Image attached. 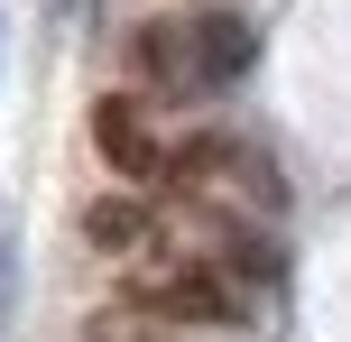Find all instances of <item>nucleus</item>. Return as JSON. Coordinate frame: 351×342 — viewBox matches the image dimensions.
<instances>
[{
	"instance_id": "nucleus-5",
	"label": "nucleus",
	"mask_w": 351,
	"mask_h": 342,
	"mask_svg": "<svg viewBox=\"0 0 351 342\" xmlns=\"http://www.w3.org/2000/svg\"><path fill=\"white\" fill-rule=\"evenodd\" d=\"M10 315H19V232L0 222V333H10Z\"/></svg>"
},
{
	"instance_id": "nucleus-2",
	"label": "nucleus",
	"mask_w": 351,
	"mask_h": 342,
	"mask_svg": "<svg viewBox=\"0 0 351 342\" xmlns=\"http://www.w3.org/2000/svg\"><path fill=\"white\" fill-rule=\"evenodd\" d=\"M130 306L167 315V324H241L250 315V278L231 259H213V250H176V259L130 278Z\"/></svg>"
},
{
	"instance_id": "nucleus-1",
	"label": "nucleus",
	"mask_w": 351,
	"mask_h": 342,
	"mask_svg": "<svg viewBox=\"0 0 351 342\" xmlns=\"http://www.w3.org/2000/svg\"><path fill=\"white\" fill-rule=\"evenodd\" d=\"M250 56H259L250 19H158L139 37V65L167 93H222L231 74H250Z\"/></svg>"
},
{
	"instance_id": "nucleus-3",
	"label": "nucleus",
	"mask_w": 351,
	"mask_h": 342,
	"mask_svg": "<svg viewBox=\"0 0 351 342\" xmlns=\"http://www.w3.org/2000/svg\"><path fill=\"white\" fill-rule=\"evenodd\" d=\"M93 139H102V158L121 167V176H167V148L148 139L139 102H102V111H93Z\"/></svg>"
},
{
	"instance_id": "nucleus-4",
	"label": "nucleus",
	"mask_w": 351,
	"mask_h": 342,
	"mask_svg": "<svg viewBox=\"0 0 351 342\" xmlns=\"http://www.w3.org/2000/svg\"><path fill=\"white\" fill-rule=\"evenodd\" d=\"M93 241H148V213H139V204H93Z\"/></svg>"
},
{
	"instance_id": "nucleus-6",
	"label": "nucleus",
	"mask_w": 351,
	"mask_h": 342,
	"mask_svg": "<svg viewBox=\"0 0 351 342\" xmlns=\"http://www.w3.org/2000/svg\"><path fill=\"white\" fill-rule=\"evenodd\" d=\"M56 10H74V0H56Z\"/></svg>"
}]
</instances>
